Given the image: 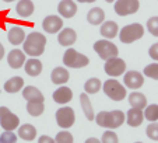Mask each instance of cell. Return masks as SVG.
Instances as JSON below:
<instances>
[{
    "instance_id": "cell-39",
    "label": "cell",
    "mask_w": 158,
    "mask_h": 143,
    "mask_svg": "<svg viewBox=\"0 0 158 143\" xmlns=\"http://www.w3.org/2000/svg\"><path fill=\"white\" fill-rule=\"evenodd\" d=\"M38 143H56V142H55V139H52V137L46 136V135H42L38 139Z\"/></svg>"
},
{
    "instance_id": "cell-28",
    "label": "cell",
    "mask_w": 158,
    "mask_h": 143,
    "mask_svg": "<svg viewBox=\"0 0 158 143\" xmlns=\"http://www.w3.org/2000/svg\"><path fill=\"white\" fill-rule=\"evenodd\" d=\"M23 87H24V80L21 77H18V76L9 79V80L4 83V90H6L7 93H11V94L13 93H18Z\"/></svg>"
},
{
    "instance_id": "cell-29",
    "label": "cell",
    "mask_w": 158,
    "mask_h": 143,
    "mask_svg": "<svg viewBox=\"0 0 158 143\" xmlns=\"http://www.w3.org/2000/svg\"><path fill=\"white\" fill-rule=\"evenodd\" d=\"M101 87H102L101 80L97 77L88 79V80L85 81V84H84V90H85L87 94H95V93H98L99 90H101Z\"/></svg>"
},
{
    "instance_id": "cell-30",
    "label": "cell",
    "mask_w": 158,
    "mask_h": 143,
    "mask_svg": "<svg viewBox=\"0 0 158 143\" xmlns=\"http://www.w3.org/2000/svg\"><path fill=\"white\" fill-rule=\"evenodd\" d=\"M144 118L150 122H157L158 121V105L157 104H151L148 107L144 108Z\"/></svg>"
},
{
    "instance_id": "cell-36",
    "label": "cell",
    "mask_w": 158,
    "mask_h": 143,
    "mask_svg": "<svg viewBox=\"0 0 158 143\" xmlns=\"http://www.w3.org/2000/svg\"><path fill=\"white\" fill-rule=\"evenodd\" d=\"M147 136L151 140H158V122H151L146 129Z\"/></svg>"
},
{
    "instance_id": "cell-44",
    "label": "cell",
    "mask_w": 158,
    "mask_h": 143,
    "mask_svg": "<svg viewBox=\"0 0 158 143\" xmlns=\"http://www.w3.org/2000/svg\"><path fill=\"white\" fill-rule=\"evenodd\" d=\"M3 2H7V3H10V2H14V0H3Z\"/></svg>"
},
{
    "instance_id": "cell-11",
    "label": "cell",
    "mask_w": 158,
    "mask_h": 143,
    "mask_svg": "<svg viewBox=\"0 0 158 143\" xmlns=\"http://www.w3.org/2000/svg\"><path fill=\"white\" fill-rule=\"evenodd\" d=\"M63 27V20L59 15H48L42 21V28L48 34H56Z\"/></svg>"
},
{
    "instance_id": "cell-40",
    "label": "cell",
    "mask_w": 158,
    "mask_h": 143,
    "mask_svg": "<svg viewBox=\"0 0 158 143\" xmlns=\"http://www.w3.org/2000/svg\"><path fill=\"white\" fill-rule=\"evenodd\" d=\"M85 143H101L99 139H95V137H89V139L85 140Z\"/></svg>"
},
{
    "instance_id": "cell-12",
    "label": "cell",
    "mask_w": 158,
    "mask_h": 143,
    "mask_svg": "<svg viewBox=\"0 0 158 143\" xmlns=\"http://www.w3.org/2000/svg\"><path fill=\"white\" fill-rule=\"evenodd\" d=\"M125 87H129L131 90H137L144 84V76L136 70H130L125 75Z\"/></svg>"
},
{
    "instance_id": "cell-23",
    "label": "cell",
    "mask_w": 158,
    "mask_h": 143,
    "mask_svg": "<svg viewBox=\"0 0 158 143\" xmlns=\"http://www.w3.org/2000/svg\"><path fill=\"white\" fill-rule=\"evenodd\" d=\"M69 77H70V73L66 70L64 67H56L53 69L51 75V80L52 83L55 84H64L69 81Z\"/></svg>"
},
{
    "instance_id": "cell-35",
    "label": "cell",
    "mask_w": 158,
    "mask_h": 143,
    "mask_svg": "<svg viewBox=\"0 0 158 143\" xmlns=\"http://www.w3.org/2000/svg\"><path fill=\"white\" fill-rule=\"evenodd\" d=\"M147 30L151 35L158 37V17H151L147 21Z\"/></svg>"
},
{
    "instance_id": "cell-27",
    "label": "cell",
    "mask_w": 158,
    "mask_h": 143,
    "mask_svg": "<svg viewBox=\"0 0 158 143\" xmlns=\"http://www.w3.org/2000/svg\"><path fill=\"white\" fill-rule=\"evenodd\" d=\"M80 104L84 111V115H85V118L88 119V121L95 119L93 105H91V101H89V98H88V94H80Z\"/></svg>"
},
{
    "instance_id": "cell-19",
    "label": "cell",
    "mask_w": 158,
    "mask_h": 143,
    "mask_svg": "<svg viewBox=\"0 0 158 143\" xmlns=\"http://www.w3.org/2000/svg\"><path fill=\"white\" fill-rule=\"evenodd\" d=\"M99 32L104 38L106 39H110V38H115L119 32V27H118V24L115 21H105L102 23L101 28H99Z\"/></svg>"
},
{
    "instance_id": "cell-9",
    "label": "cell",
    "mask_w": 158,
    "mask_h": 143,
    "mask_svg": "<svg viewBox=\"0 0 158 143\" xmlns=\"http://www.w3.org/2000/svg\"><path fill=\"white\" fill-rule=\"evenodd\" d=\"M105 73L110 77H118V76H122L126 70V62L120 58H110L105 62Z\"/></svg>"
},
{
    "instance_id": "cell-6",
    "label": "cell",
    "mask_w": 158,
    "mask_h": 143,
    "mask_svg": "<svg viewBox=\"0 0 158 143\" xmlns=\"http://www.w3.org/2000/svg\"><path fill=\"white\" fill-rule=\"evenodd\" d=\"M94 51L98 54V56L102 60H108L110 58H116L119 54V49L118 46L110 42L109 39H101V41H97L94 44Z\"/></svg>"
},
{
    "instance_id": "cell-38",
    "label": "cell",
    "mask_w": 158,
    "mask_h": 143,
    "mask_svg": "<svg viewBox=\"0 0 158 143\" xmlns=\"http://www.w3.org/2000/svg\"><path fill=\"white\" fill-rule=\"evenodd\" d=\"M148 55H150V58H151L152 60H158V42L150 46Z\"/></svg>"
},
{
    "instance_id": "cell-42",
    "label": "cell",
    "mask_w": 158,
    "mask_h": 143,
    "mask_svg": "<svg viewBox=\"0 0 158 143\" xmlns=\"http://www.w3.org/2000/svg\"><path fill=\"white\" fill-rule=\"evenodd\" d=\"M78 3H94V2H97V0H77Z\"/></svg>"
},
{
    "instance_id": "cell-25",
    "label": "cell",
    "mask_w": 158,
    "mask_h": 143,
    "mask_svg": "<svg viewBox=\"0 0 158 143\" xmlns=\"http://www.w3.org/2000/svg\"><path fill=\"white\" fill-rule=\"evenodd\" d=\"M25 38H27L25 32L21 27H13L11 30L9 31V41H10V44H13V45L23 44V42L25 41Z\"/></svg>"
},
{
    "instance_id": "cell-45",
    "label": "cell",
    "mask_w": 158,
    "mask_h": 143,
    "mask_svg": "<svg viewBox=\"0 0 158 143\" xmlns=\"http://www.w3.org/2000/svg\"><path fill=\"white\" fill-rule=\"evenodd\" d=\"M136 143H143V142H136Z\"/></svg>"
},
{
    "instance_id": "cell-1",
    "label": "cell",
    "mask_w": 158,
    "mask_h": 143,
    "mask_svg": "<svg viewBox=\"0 0 158 143\" xmlns=\"http://www.w3.org/2000/svg\"><path fill=\"white\" fill-rule=\"evenodd\" d=\"M95 122L101 128L108 129H116L120 128L125 122V114L119 110L115 111H101L98 115H95Z\"/></svg>"
},
{
    "instance_id": "cell-10",
    "label": "cell",
    "mask_w": 158,
    "mask_h": 143,
    "mask_svg": "<svg viewBox=\"0 0 158 143\" xmlns=\"http://www.w3.org/2000/svg\"><path fill=\"white\" fill-rule=\"evenodd\" d=\"M140 3L139 0H118L115 3V11L118 15L125 17V15H130L139 10Z\"/></svg>"
},
{
    "instance_id": "cell-3",
    "label": "cell",
    "mask_w": 158,
    "mask_h": 143,
    "mask_svg": "<svg viewBox=\"0 0 158 143\" xmlns=\"http://www.w3.org/2000/svg\"><path fill=\"white\" fill-rule=\"evenodd\" d=\"M102 89H104L105 94L114 101H122V100H125L126 94H127L126 87L118 80H115V79L106 80L104 83V86H102Z\"/></svg>"
},
{
    "instance_id": "cell-22",
    "label": "cell",
    "mask_w": 158,
    "mask_h": 143,
    "mask_svg": "<svg viewBox=\"0 0 158 143\" xmlns=\"http://www.w3.org/2000/svg\"><path fill=\"white\" fill-rule=\"evenodd\" d=\"M25 72H27L28 76H32V77H36V76H39V75H41V72H42V63H41V60L35 59V58L27 59V62H25Z\"/></svg>"
},
{
    "instance_id": "cell-32",
    "label": "cell",
    "mask_w": 158,
    "mask_h": 143,
    "mask_svg": "<svg viewBox=\"0 0 158 143\" xmlns=\"http://www.w3.org/2000/svg\"><path fill=\"white\" fill-rule=\"evenodd\" d=\"M55 142L56 143H73L74 139H73V135L70 133V132H67L66 129H63V131H60L59 133L56 135Z\"/></svg>"
},
{
    "instance_id": "cell-41",
    "label": "cell",
    "mask_w": 158,
    "mask_h": 143,
    "mask_svg": "<svg viewBox=\"0 0 158 143\" xmlns=\"http://www.w3.org/2000/svg\"><path fill=\"white\" fill-rule=\"evenodd\" d=\"M3 56H4V46L2 45V42H0V60L3 59Z\"/></svg>"
},
{
    "instance_id": "cell-16",
    "label": "cell",
    "mask_w": 158,
    "mask_h": 143,
    "mask_svg": "<svg viewBox=\"0 0 158 143\" xmlns=\"http://www.w3.org/2000/svg\"><path fill=\"white\" fill-rule=\"evenodd\" d=\"M73 98V91L66 86H62L53 93V101L57 102L60 105H64L67 102H70Z\"/></svg>"
},
{
    "instance_id": "cell-2",
    "label": "cell",
    "mask_w": 158,
    "mask_h": 143,
    "mask_svg": "<svg viewBox=\"0 0 158 143\" xmlns=\"http://www.w3.org/2000/svg\"><path fill=\"white\" fill-rule=\"evenodd\" d=\"M45 46H46V37L41 32L34 31L25 38L23 49H24V54L30 55L32 58H36L44 54Z\"/></svg>"
},
{
    "instance_id": "cell-37",
    "label": "cell",
    "mask_w": 158,
    "mask_h": 143,
    "mask_svg": "<svg viewBox=\"0 0 158 143\" xmlns=\"http://www.w3.org/2000/svg\"><path fill=\"white\" fill-rule=\"evenodd\" d=\"M0 143H17V136L13 131H6L0 136Z\"/></svg>"
},
{
    "instance_id": "cell-5",
    "label": "cell",
    "mask_w": 158,
    "mask_h": 143,
    "mask_svg": "<svg viewBox=\"0 0 158 143\" xmlns=\"http://www.w3.org/2000/svg\"><path fill=\"white\" fill-rule=\"evenodd\" d=\"M63 63L67 67L72 69H80V67H85L89 63V59L85 55L77 52L76 49H67L63 55Z\"/></svg>"
},
{
    "instance_id": "cell-20",
    "label": "cell",
    "mask_w": 158,
    "mask_h": 143,
    "mask_svg": "<svg viewBox=\"0 0 158 143\" xmlns=\"http://www.w3.org/2000/svg\"><path fill=\"white\" fill-rule=\"evenodd\" d=\"M15 11L20 17H30L34 13V3L31 0H18L17 6H15Z\"/></svg>"
},
{
    "instance_id": "cell-13",
    "label": "cell",
    "mask_w": 158,
    "mask_h": 143,
    "mask_svg": "<svg viewBox=\"0 0 158 143\" xmlns=\"http://www.w3.org/2000/svg\"><path fill=\"white\" fill-rule=\"evenodd\" d=\"M7 62L9 66L13 69H20L21 66H24L27 59H25V54L21 49H13L9 55H7Z\"/></svg>"
},
{
    "instance_id": "cell-34",
    "label": "cell",
    "mask_w": 158,
    "mask_h": 143,
    "mask_svg": "<svg viewBox=\"0 0 158 143\" xmlns=\"http://www.w3.org/2000/svg\"><path fill=\"white\" fill-rule=\"evenodd\" d=\"M101 143H119V139H118V135L115 133L114 131L108 129V131H105L104 135H102Z\"/></svg>"
},
{
    "instance_id": "cell-21",
    "label": "cell",
    "mask_w": 158,
    "mask_h": 143,
    "mask_svg": "<svg viewBox=\"0 0 158 143\" xmlns=\"http://www.w3.org/2000/svg\"><path fill=\"white\" fill-rule=\"evenodd\" d=\"M129 104L131 105V108H139V110H144L147 107V98L146 95L141 93L133 91L129 94Z\"/></svg>"
},
{
    "instance_id": "cell-31",
    "label": "cell",
    "mask_w": 158,
    "mask_h": 143,
    "mask_svg": "<svg viewBox=\"0 0 158 143\" xmlns=\"http://www.w3.org/2000/svg\"><path fill=\"white\" fill-rule=\"evenodd\" d=\"M27 111L31 116H39L42 115V112L45 111V105L44 102H28L27 104Z\"/></svg>"
},
{
    "instance_id": "cell-33",
    "label": "cell",
    "mask_w": 158,
    "mask_h": 143,
    "mask_svg": "<svg viewBox=\"0 0 158 143\" xmlns=\"http://www.w3.org/2000/svg\"><path fill=\"white\" fill-rule=\"evenodd\" d=\"M144 76L150 79H154V80H158V63H150L144 67Z\"/></svg>"
},
{
    "instance_id": "cell-8",
    "label": "cell",
    "mask_w": 158,
    "mask_h": 143,
    "mask_svg": "<svg viewBox=\"0 0 158 143\" xmlns=\"http://www.w3.org/2000/svg\"><path fill=\"white\" fill-rule=\"evenodd\" d=\"M76 121V115L73 108L70 107H62L56 111V122L60 128L63 129H69L73 126Z\"/></svg>"
},
{
    "instance_id": "cell-26",
    "label": "cell",
    "mask_w": 158,
    "mask_h": 143,
    "mask_svg": "<svg viewBox=\"0 0 158 143\" xmlns=\"http://www.w3.org/2000/svg\"><path fill=\"white\" fill-rule=\"evenodd\" d=\"M18 136L21 139L27 140V142H31V140L35 139L36 136V129L34 128L31 124H24V125H21L18 128Z\"/></svg>"
},
{
    "instance_id": "cell-18",
    "label": "cell",
    "mask_w": 158,
    "mask_h": 143,
    "mask_svg": "<svg viewBox=\"0 0 158 143\" xmlns=\"http://www.w3.org/2000/svg\"><path fill=\"white\" fill-rule=\"evenodd\" d=\"M144 121V112L143 110H139V108H130L127 111V115H126V122L129 124L133 128H137L143 124Z\"/></svg>"
},
{
    "instance_id": "cell-15",
    "label": "cell",
    "mask_w": 158,
    "mask_h": 143,
    "mask_svg": "<svg viewBox=\"0 0 158 143\" xmlns=\"http://www.w3.org/2000/svg\"><path fill=\"white\" fill-rule=\"evenodd\" d=\"M57 10H59V14L64 18H72L77 13V4L73 0H62L57 6Z\"/></svg>"
},
{
    "instance_id": "cell-7",
    "label": "cell",
    "mask_w": 158,
    "mask_h": 143,
    "mask_svg": "<svg viewBox=\"0 0 158 143\" xmlns=\"http://www.w3.org/2000/svg\"><path fill=\"white\" fill-rule=\"evenodd\" d=\"M0 125L4 131H14L20 128V118L7 107H0Z\"/></svg>"
},
{
    "instance_id": "cell-43",
    "label": "cell",
    "mask_w": 158,
    "mask_h": 143,
    "mask_svg": "<svg viewBox=\"0 0 158 143\" xmlns=\"http://www.w3.org/2000/svg\"><path fill=\"white\" fill-rule=\"evenodd\" d=\"M105 2H108V3H114L115 0H105Z\"/></svg>"
},
{
    "instance_id": "cell-14",
    "label": "cell",
    "mask_w": 158,
    "mask_h": 143,
    "mask_svg": "<svg viewBox=\"0 0 158 143\" xmlns=\"http://www.w3.org/2000/svg\"><path fill=\"white\" fill-rule=\"evenodd\" d=\"M23 97L27 102H44L45 97L36 87L34 86H27L23 90Z\"/></svg>"
},
{
    "instance_id": "cell-17",
    "label": "cell",
    "mask_w": 158,
    "mask_h": 143,
    "mask_svg": "<svg viewBox=\"0 0 158 143\" xmlns=\"http://www.w3.org/2000/svg\"><path fill=\"white\" fill-rule=\"evenodd\" d=\"M57 39H59V44L62 46H72L77 41V32L73 28H64L59 32Z\"/></svg>"
},
{
    "instance_id": "cell-4",
    "label": "cell",
    "mask_w": 158,
    "mask_h": 143,
    "mask_svg": "<svg viewBox=\"0 0 158 143\" xmlns=\"http://www.w3.org/2000/svg\"><path fill=\"white\" fill-rule=\"evenodd\" d=\"M143 35H144V27L139 23H133L120 30L119 39L123 44H131V42L140 39Z\"/></svg>"
},
{
    "instance_id": "cell-24",
    "label": "cell",
    "mask_w": 158,
    "mask_h": 143,
    "mask_svg": "<svg viewBox=\"0 0 158 143\" xmlns=\"http://www.w3.org/2000/svg\"><path fill=\"white\" fill-rule=\"evenodd\" d=\"M104 20H105V13L99 7L91 9L88 11V14H87V21L89 24H93V25H99V24L104 23Z\"/></svg>"
}]
</instances>
